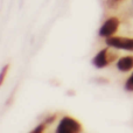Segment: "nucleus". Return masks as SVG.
Here are the masks:
<instances>
[{"label":"nucleus","mask_w":133,"mask_h":133,"mask_svg":"<svg viewBox=\"0 0 133 133\" xmlns=\"http://www.w3.org/2000/svg\"><path fill=\"white\" fill-rule=\"evenodd\" d=\"M56 131L58 133H78L82 131V125L78 120L71 117H63Z\"/></svg>","instance_id":"obj_1"},{"label":"nucleus","mask_w":133,"mask_h":133,"mask_svg":"<svg viewBox=\"0 0 133 133\" xmlns=\"http://www.w3.org/2000/svg\"><path fill=\"white\" fill-rule=\"evenodd\" d=\"M106 43L110 47L117 49H125V50H133V39L123 36H110L106 37Z\"/></svg>","instance_id":"obj_2"},{"label":"nucleus","mask_w":133,"mask_h":133,"mask_svg":"<svg viewBox=\"0 0 133 133\" xmlns=\"http://www.w3.org/2000/svg\"><path fill=\"white\" fill-rule=\"evenodd\" d=\"M118 27H119V20L115 16L108 19V20L104 22V25L101 27L99 29V35L102 37H110L113 36L116 32H117Z\"/></svg>","instance_id":"obj_3"},{"label":"nucleus","mask_w":133,"mask_h":133,"mask_svg":"<svg viewBox=\"0 0 133 133\" xmlns=\"http://www.w3.org/2000/svg\"><path fill=\"white\" fill-rule=\"evenodd\" d=\"M116 57L117 56L115 54L112 55L111 53H109V49H103L95 56V58L92 60V63L97 68H104L108 64H110V62H112L113 60H116Z\"/></svg>","instance_id":"obj_4"},{"label":"nucleus","mask_w":133,"mask_h":133,"mask_svg":"<svg viewBox=\"0 0 133 133\" xmlns=\"http://www.w3.org/2000/svg\"><path fill=\"white\" fill-rule=\"evenodd\" d=\"M117 68L120 71H126L131 70L133 68V56H124L117 62Z\"/></svg>","instance_id":"obj_5"},{"label":"nucleus","mask_w":133,"mask_h":133,"mask_svg":"<svg viewBox=\"0 0 133 133\" xmlns=\"http://www.w3.org/2000/svg\"><path fill=\"white\" fill-rule=\"evenodd\" d=\"M125 89L127 91H133V74L131 75V77H129L126 84H125Z\"/></svg>","instance_id":"obj_6"},{"label":"nucleus","mask_w":133,"mask_h":133,"mask_svg":"<svg viewBox=\"0 0 133 133\" xmlns=\"http://www.w3.org/2000/svg\"><path fill=\"white\" fill-rule=\"evenodd\" d=\"M9 69V65L8 64H6L2 68V70H1V76H0V84H2L4 83V81H5V76H6V74H7V70Z\"/></svg>","instance_id":"obj_7"}]
</instances>
